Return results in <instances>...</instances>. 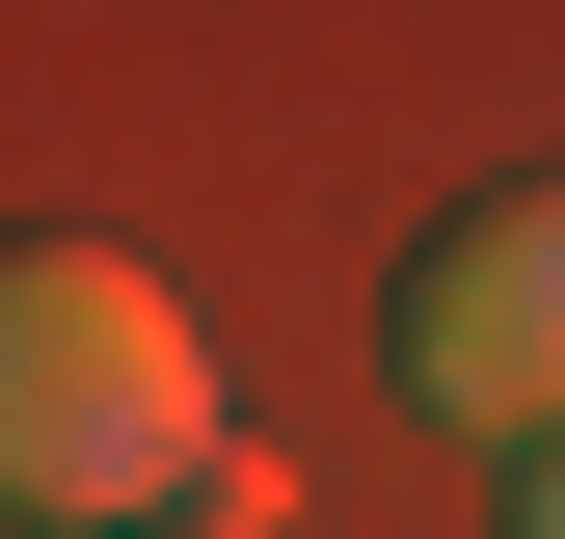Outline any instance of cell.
<instances>
[{"instance_id": "obj_1", "label": "cell", "mask_w": 565, "mask_h": 539, "mask_svg": "<svg viewBox=\"0 0 565 539\" xmlns=\"http://www.w3.org/2000/svg\"><path fill=\"white\" fill-rule=\"evenodd\" d=\"M0 512L28 539H135L216 512V324L162 297L135 243H0Z\"/></svg>"}, {"instance_id": "obj_2", "label": "cell", "mask_w": 565, "mask_h": 539, "mask_svg": "<svg viewBox=\"0 0 565 539\" xmlns=\"http://www.w3.org/2000/svg\"><path fill=\"white\" fill-rule=\"evenodd\" d=\"M404 404L484 458L565 432V189H458L431 243H404Z\"/></svg>"}, {"instance_id": "obj_3", "label": "cell", "mask_w": 565, "mask_h": 539, "mask_svg": "<svg viewBox=\"0 0 565 539\" xmlns=\"http://www.w3.org/2000/svg\"><path fill=\"white\" fill-rule=\"evenodd\" d=\"M512 539H565V432H539V458H512Z\"/></svg>"}, {"instance_id": "obj_4", "label": "cell", "mask_w": 565, "mask_h": 539, "mask_svg": "<svg viewBox=\"0 0 565 539\" xmlns=\"http://www.w3.org/2000/svg\"><path fill=\"white\" fill-rule=\"evenodd\" d=\"M135 539H269V512H135Z\"/></svg>"}]
</instances>
